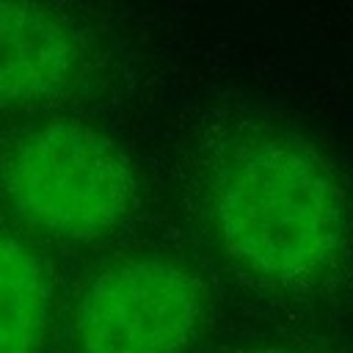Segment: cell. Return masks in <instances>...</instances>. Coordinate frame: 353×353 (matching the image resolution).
Returning a JSON list of instances; mask_svg holds the SVG:
<instances>
[{
  "label": "cell",
  "instance_id": "obj_1",
  "mask_svg": "<svg viewBox=\"0 0 353 353\" xmlns=\"http://www.w3.org/2000/svg\"><path fill=\"white\" fill-rule=\"evenodd\" d=\"M199 196L215 248L256 284L312 287L347 248V204L334 171L287 130L221 132L201 157Z\"/></svg>",
  "mask_w": 353,
  "mask_h": 353
},
{
  "label": "cell",
  "instance_id": "obj_2",
  "mask_svg": "<svg viewBox=\"0 0 353 353\" xmlns=\"http://www.w3.org/2000/svg\"><path fill=\"white\" fill-rule=\"evenodd\" d=\"M138 204L141 174L130 149L83 116L22 119L0 141V212L41 245L108 243Z\"/></svg>",
  "mask_w": 353,
  "mask_h": 353
},
{
  "label": "cell",
  "instance_id": "obj_3",
  "mask_svg": "<svg viewBox=\"0 0 353 353\" xmlns=\"http://www.w3.org/2000/svg\"><path fill=\"white\" fill-rule=\"evenodd\" d=\"M210 317L199 270L171 251L138 248L97 265L66 306L74 353H190Z\"/></svg>",
  "mask_w": 353,
  "mask_h": 353
},
{
  "label": "cell",
  "instance_id": "obj_4",
  "mask_svg": "<svg viewBox=\"0 0 353 353\" xmlns=\"http://www.w3.org/2000/svg\"><path fill=\"white\" fill-rule=\"evenodd\" d=\"M108 66L97 28L61 0H0V119L66 110Z\"/></svg>",
  "mask_w": 353,
  "mask_h": 353
},
{
  "label": "cell",
  "instance_id": "obj_5",
  "mask_svg": "<svg viewBox=\"0 0 353 353\" xmlns=\"http://www.w3.org/2000/svg\"><path fill=\"white\" fill-rule=\"evenodd\" d=\"M61 320V287L44 245L0 226V353H47Z\"/></svg>",
  "mask_w": 353,
  "mask_h": 353
},
{
  "label": "cell",
  "instance_id": "obj_6",
  "mask_svg": "<svg viewBox=\"0 0 353 353\" xmlns=\"http://www.w3.org/2000/svg\"><path fill=\"white\" fill-rule=\"evenodd\" d=\"M234 353H314L309 347H298V345H284V342H265V345H251V347H240Z\"/></svg>",
  "mask_w": 353,
  "mask_h": 353
}]
</instances>
